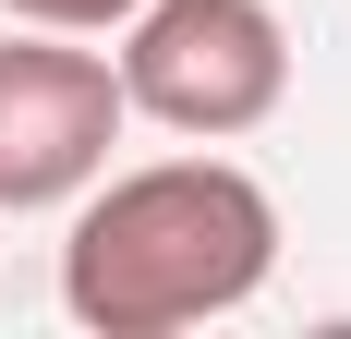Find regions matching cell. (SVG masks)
<instances>
[{
	"label": "cell",
	"mask_w": 351,
	"mask_h": 339,
	"mask_svg": "<svg viewBox=\"0 0 351 339\" xmlns=\"http://www.w3.org/2000/svg\"><path fill=\"white\" fill-rule=\"evenodd\" d=\"M279 279V206L243 158H145L97 170L61 231V315L97 339H182L243 315Z\"/></svg>",
	"instance_id": "6da1fadb"
},
{
	"label": "cell",
	"mask_w": 351,
	"mask_h": 339,
	"mask_svg": "<svg viewBox=\"0 0 351 339\" xmlns=\"http://www.w3.org/2000/svg\"><path fill=\"white\" fill-rule=\"evenodd\" d=\"M121 109L182 145H230L254 121H279L291 97V25L267 0H134L121 12Z\"/></svg>",
	"instance_id": "7a4b0ae2"
},
{
	"label": "cell",
	"mask_w": 351,
	"mask_h": 339,
	"mask_svg": "<svg viewBox=\"0 0 351 339\" xmlns=\"http://www.w3.org/2000/svg\"><path fill=\"white\" fill-rule=\"evenodd\" d=\"M121 121H134V109H121L109 49H73V36H49V25H12L0 36V218L73 206L109 170Z\"/></svg>",
	"instance_id": "3957f363"
},
{
	"label": "cell",
	"mask_w": 351,
	"mask_h": 339,
	"mask_svg": "<svg viewBox=\"0 0 351 339\" xmlns=\"http://www.w3.org/2000/svg\"><path fill=\"white\" fill-rule=\"evenodd\" d=\"M0 12H12V25H49V36H109L134 0H0Z\"/></svg>",
	"instance_id": "277c9868"
}]
</instances>
